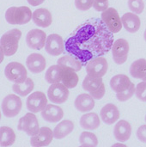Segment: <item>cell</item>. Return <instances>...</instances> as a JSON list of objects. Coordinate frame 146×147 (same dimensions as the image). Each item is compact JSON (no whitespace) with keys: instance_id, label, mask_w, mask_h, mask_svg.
<instances>
[{"instance_id":"obj_1","label":"cell","mask_w":146,"mask_h":147,"mask_svg":"<svg viewBox=\"0 0 146 147\" xmlns=\"http://www.w3.org/2000/svg\"><path fill=\"white\" fill-rule=\"evenodd\" d=\"M114 34L102 18H90L78 26L65 41V50L81 61L83 65L111 51Z\"/></svg>"},{"instance_id":"obj_2","label":"cell","mask_w":146,"mask_h":147,"mask_svg":"<svg viewBox=\"0 0 146 147\" xmlns=\"http://www.w3.org/2000/svg\"><path fill=\"white\" fill-rule=\"evenodd\" d=\"M21 37L22 32L18 28H13L11 30H9L2 35L0 40L2 53L1 61L3 60V54L5 56H12L17 52Z\"/></svg>"},{"instance_id":"obj_3","label":"cell","mask_w":146,"mask_h":147,"mask_svg":"<svg viewBox=\"0 0 146 147\" xmlns=\"http://www.w3.org/2000/svg\"><path fill=\"white\" fill-rule=\"evenodd\" d=\"M33 17L31 9L27 6L10 7L5 12V19L9 24L23 25L30 22Z\"/></svg>"},{"instance_id":"obj_4","label":"cell","mask_w":146,"mask_h":147,"mask_svg":"<svg viewBox=\"0 0 146 147\" xmlns=\"http://www.w3.org/2000/svg\"><path fill=\"white\" fill-rule=\"evenodd\" d=\"M82 86L85 91L89 92V95L96 100L102 99L106 92L105 85L102 78L92 77L87 74L83 81Z\"/></svg>"},{"instance_id":"obj_5","label":"cell","mask_w":146,"mask_h":147,"mask_svg":"<svg viewBox=\"0 0 146 147\" xmlns=\"http://www.w3.org/2000/svg\"><path fill=\"white\" fill-rule=\"evenodd\" d=\"M6 78L14 84H22L28 78V72L23 65L18 62L9 63L4 70Z\"/></svg>"},{"instance_id":"obj_6","label":"cell","mask_w":146,"mask_h":147,"mask_svg":"<svg viewBox=\"0 0 146 147\" xmlns=\"http://www.w3.org/2000/svg\"><path fill=\"white\" fill-rule=\"evenodd\" d=\"M22 106V100L18 96L9 94L2 102V111L5 117L13 118L20 113Z\"/></svg>"},{"instance_id":"obj_7","label":"cell","mask_w":146,"mask_h":147,"mask_svg":"<svg viewBox=\"0 0 146 147\" xmlns=\"http://www.w3.org/2000/svg\"><path fill=\"white\" fill-rule=\"evenodd\" d=\"M101 18L103 21V22L106 24L108 28L113 34L119 33L121 30L123 26L122 20L119 16L118 11L114 8L108 7L106 10H104L102 13Z\"/></svg>"},{"instance_id":"obj_8","label":"cell","mask_w":146,"mask_h":147,"mask_svg":"<svg viewBox=\"0 0 146 147\" xmlns=\"http://www.w3.org/2000/svg\"><path fill=\"white\" fill-rule=\"evenodd\" d=\"M70 92L63 83H56L50 85L47 90L48 99L55 104H61L67 101Z\"/></svg>"},{"instance_id":"obj_9","label":"cell","mask_w":146,"mask_h":147,"mask_svg":"<svg viewBox=\"0 0 146 147\" xmlns=\"http://www.w3.org/2000/svg\"><path fill=\"white\" fill-rule=\"evenodd\" d=\"M18 130L23 131L28 136H34L40 131V125L35 116L34 113H27L24 116H22L18 122L17 126Z\"/></svg>"},{"instance_id":"obj_10","label":"cell","mask_w":146,"mask_h":147,"mask_svg":"<svg viewBox=\"0 0 146 147\" xmlns=\"http://www.w3.org/2000/svg\"><path fill=\"white\" fill-rule=\"evenodd\" d=\"M85 66L88 75L98 78H102L104 75H106L108 69V61L102 56L90 59Z\"/></svg>"},{"instance_id":"obj_11","label":"cell","mask_w":146,"mask_h":147,"mask_svg":"<svg viewBox=\"0 0 146 147\" xmlns=\"http://www.w3.org/2000/svg\"><path fill=\"white\" fill-rule=\"evenodd\" d=\"M129 43L126 40L118 39L114 40L111 51L113 59L117 65H122L126 61L129 53Z\"/></svg>"},{"instance_id":"obj_12","label":"cell","mask_w":146,"mask_h":147,"mask_svg":"<svg viewBox=\"0 0 146 147\" xmlns=\"http://www.w3.org/2000/svg\"><path fill=\"white\" fill-rule=\"evenodd\" d=\"M47 98L41 91L33 92L27 98V109L32 113H39L46 109L47 106Z\"/></svg>"},{"instance_id":"obj_13","label":"cell","mask_w":146,"mask_h":147,"mask_svg":"<svg viewBox=\"0 0 146 147\" xmlns=\"http://www.w3.org/2000/svg\"><path fill=\"white\" fill-rule=\"evenodd\" d=\"M45 49L48 54L52 56H59L65 51V45L59 34H51L46 38Z\"/></svg>"},{"instance_id":"obj_14","label":"cell","mask_w":146,"mask_h":147,"mask_svg":"<svg viewBox=\"0 0 146 147\" xmlns=\"http://www.w3.org/2000/svg\"><path fill=\"white\" fill-rule=\"evenodd\" d=\"M46 34L44 31L40 29H32L28 31L26 36V43L28 47L34 50H40L46 45Z\"/></svg>"},{"instance_id":"obj_15","label":"cell","mask_w":146,"mask_h":147,"mask_svg":"<svg viewBox=\"0 0 146 147\" xmlns=\"http://www.w3.org/2000/svg\"><path fill=\"white\" fill-rule=\"evenodd\" d=\"M52 138H54L53 132L49 127H40L38 134L34 136H31L30 144L34 147L47 146L52 142Z\"/></svg>"},{"instance_id":"obj_16","label":"cell","mask_w":146,"mask_h":147,"mask_svg":"<svg viewBox=\"0 0 146 147\" xmlns=\"http://www.w3.org/2000/svg\"><path fill=\"white\" fill-rule=\"evenodd\" d=\"M120 111L118 108L113 103L106 104L100 112L102 121L107 125H113L120 119Z\"/></svg>"},{"instance_id":"obj_17","label":"cell","mask_w":146,"mask_h":147,"mask_svg":"<svg viewBox=\"0 0 146 147\" xmlns=\"http://www.w3.org/2000/svg\"><path fill=\"white\" fill-rule=\"evenodd\" d=\"M28 69L32 73H40L46 69V62L43 55L40 53H31L26 60Z\"/></svg>"},{"instance_id":"obj_18","label":"cell","mask_w":146,"mask_h":147,"mask_svg":"<svg viewBox=\"0 0 146 147\" xmlns=\"http://www.w3.org/2000/svg\"><path fill=\"white\" fill-rule=\"evenodd\" d=\"M131 134L132 127L128 121L120 120L115 124L114 128V135L116 140L120 142H126L130 139Z\"/></svg>"},{"instance_id":"obj_19","label":"cell","mask_w":146,"mask_h":147,"mask_svg":"<svg viewBox=\"0 0 146 147\" xmlns=\"http://www.w3.org/2000/svg\"><path fill=\"white\" fill-rule=\"evenodd\" d=\"M41 116L46 121L54 123L62 120L64 116V111L59 106L47 104L46 109L41 111Z\"/></svg>"},{"instance_id":"obj_20","label":"cell","mask_w":146,"mask_h":147,"mask_svg":"<svg viewBox=\"0 0 146 147\" xmlns=\"http://www.w3.org/2000/svg\"><path fill=\"white\" fill-rule=\"evenodd\" d=\"M35 25L40 28H47L52 22V16L51 12L44 8H40L33 12L32 17Z\"/></svg>"},{"instance_id":"obj_21","label":"cell","mask_w":146,"mask_h":147,"mask_svg":"<svg viewBox=\"0 0 146 147\" xmlns=\"http://www.w3.org/2000/svg\"><path fill=\"white\" fill-rule=\"evenodd\" d=\"M121 20L125 29L129 33H136L139 30L141 21L138 14H135L133 12L125 13L122 16Z\"/></svg>"},{"instance_id":"obj_22","label":"cell","mask_w":146,"mask_h":147,"mask_svg":"<svg viewBox=\"0 0 146 147\" xmlns=\"http://www.w3.org/2000/svg\"><path fill=\"white\" fill-rule=\"evenodd\" d=\"M75 108L81 113H87L95 108V99L89 94H80L74 102Z\"/></svg>"},{"instance_id":"obj_23","label":"cell","mask_w":146,"mask_h":147,"mask_svg":"<svg viewBox=\"0 0 146 147\" xmlns=\"http://www.w3.org/2000/svg\"><path fill=\"white\" fill-rule=\"evenodd\" d=\"M132 81L130 78L125 74H118L113 77L110 80V86L111 89L116 92L120 93L126 90L132 84Z\"/></svg>"},{"instance_id":"obj_24","label":"cell","mask_w":146,"mask_h":147,"mask_svg":"<svg viewBox=\"0 0 146 147\" xmlns=\"http://www.w3.org/2000/svg\"><path fill=\"white\" fill-rule=\"evenodd\" d=\"M80 126L85 130H96L100 127L101 120L96 113H87L84 114L80 118Z\"/></svg>"},{"instance_id":"obj_25","label":"cell","mask_w":146,"mask_h":147,"mask_svg":"<svg viewBox=\"0 0 146 147\" xmlns=\"http://www.w3.org/2000/svg\"><path fill=\"white\" fill-rule=\"evenodd\" d=\"M63 74H62V80L61 82L68 88V89H73L75 88L78 84V76L77 74V71L73 70L71 67L68 66H63Z\"/></svg>"},{"instance_id":"obj_26","label":"cell","mask_w":146,"mask_h":147,"mask_svg":"<svg viewBox=\"0 0 146 147\" xmlns=\"http://www.w3.org/2000/svg\"><path fill=\"white\" fill-rule=\"evenodd\" d=\"M74 129V124L71 121L65 120L59 122L53 130L54 138L57 140H62L69 135Z\"/></svg>"},{"instance_id":"obj_27","label":"cell","mask_w":146,"mask_h":147,"mask_svg":"<svg viewBox=\"0 0 146 147\" xmlns=\"http://www.w3.org/2000/svg\"><path fill=\"white\" fill-rule=\"evenodd\" d=\"M130 74L137 79H144L146 77V59H139L133 62L130 66Z\"/></svg>"},{"instance_id":"obj_28","label":"cell","mask_w":146,"mask_h":147,"mask_svg":"<svg viewBox=\"0 0 146 147\" xmlns=\"http://www.w3.org/2000/svg\"><path fill=\"white\" fill-rule=\"evenodd\" d=\"M63 68L59 65H54L50 66L45 74V79L48 84H56L59 83L62 80Z\"/></svg>"},{"instance_id":"obj_29","label":"cell","mask_w":146,"mask_h":147,"mask_svg":"<svg viewBox=\"0 0 146 147\" xmlns=\"http://www.w3.org/2000/svg\"><path fill=\"white\" fill-rule=\"evenodd\" d=\"M34 88V81L28 78L25 82L22 84H14L12 85V90L20 96H26L30 94Z\"/></svg>"},{"instance_id":"obj_30","label":"cell","mask_w":146,"mask_h":147,"mask_svg":"<svg viewBox=\"0 0 146 147\" xmlns=\"http://www.w3.org/2000/svg\"><path fill=\"white\" fill-rule=\"evenodd\" d=\"M15 141V134L9 127H1L0 128V145L1 146H12Z\"/></svg>"},{"instance_id":"obj_31","label":"cell","mask_w":146,"mask_h":147,"mask_svg":"<svg viewBox=\"0 0 146 147\" xmlns=\"http://www.w3.org/2000/svg\"><path fill=\"white\" fill-rule=\"evenodd\" d=\"M58 65L63 66H68L75 70L76 71H80L83 67V64L76 57L71 54H66L58 59Z\"/></svg>"},{"instance_id":"obj_32","label":"cell","mask_w":146,"mask_h":147,"mask_svg":"<svg viewBox=\"0 0 146 147\" xmlns=\"http://www.w3.org/2000/svg\"><path fill=\"white\" fill-rule=\"evenodd\" d=\"M79 144L82 146H97L98 140L95 134L91 132H83L79 137Z\"/></svg>"},{"instance_id":"obj_33","label":"cell","mask_w":146,"mask_h":147,"mask_svg":"<svg viewBox=\"0 0 146 147\" xmlns=\"http://www.w3.org/2000/svg\"><path fill=\"white\" fill-rule=\"evenodd\" d=\"M135 91H136L135 85L133 83H132L131 86L126 90L120 92V93H116V97L120 102H126L133 96V95L135 94Z\"/></svg>"},{"instance_id":"obj_34","label":"cell","mask_w":146,"mask_h":147,"mask_svg":"<svg viewBox=\"0 0 146 147\" xmlns=\"http://www.w3.org/2000/svg\"><path fill=\"white\" fill-rule=\"evenodd\" d=\"M128 8L135 14H141L145 9V3L143 0H128Z\"/></svg>"},{"instance_id":"obj_35","label":"cell","mask_w":146,"mask_h":147,"mask_svg":"<svg viewBox=\"0 0 146 147\" xmlns=\"http://www.w3.org/2000/svg\"><path fill=\"white\" fill-rule=\"evenodd\" d=\"M135 95L137 98L142 102H146V82H141L137 84L136 86V91Z\"/></svg>"},{"instance_id":"obj_36","label":"cell","mask_w":146,"mask_h":147,"mask_svg":"<svg viewBox=\"0 0 146 147\" xmlns=\"http://www.w3.org/2000/svg\"><path fill=\"white\" fill-rule=\"evenodd\" d=\"M94 3V0H75L76 8L79 10H88L89 9Z\"/></svg>"},{"instance_id":"obj_37","label":"cell","mask_w":146,"mask_h":147,"mask_svg":"<svg viewBox=\"0 0 146 147\" xmlns=\"http://www.w3.org/2000/svg\"><path fill=\"white\" fill-rule=\"evenodd\" d=\"M108 0H94L93 7L96 11L103 12L108 8Z\"/></svg>"},{"instance_id":"obj_38","label":"cell","mask_w":146,"mask_h":147,"mask_svg":"<svg viewBox=\"0 0 146 147\" xmlns=\"http://www.w3.org/2000/svg\"><path fill=\"white\" fill-rule=\"evenodd\" d=\"M137 137L139 140L143 143H146V125H142L137 131Z\"/></svg>"},{"instance_id":"obj_39","label":"cell","mask_w":146,"mask_h":147,"mask_svg":"<svg viewBox=\"0 0 146 147\" xmlns=\"http://www.w3.org/2000/svg\"><path fill=\"white\" fill-rule=\"evenodd\" d=\"M27 1L32 6H38V5L41 4L42 3H44L45 0H27Z\"/></svg>"},{"instance_id":"obj_40","label":"cell","mask_w":146,"mask_h":147,"mask_svg":"<svg viewBox=\"0 0 146 147\" xmlns=\"http://www.w3.org/2000/svg\"><path fill=\"white\" fill-rule=\"evenodd\" d=\"M122 142H120V143H118V144H114L113 146H126L125 145H123V144H121Z\"/></svg>"},{"instance_id":"obj_41","label":"cell","mask_w":146,"mask_h":147,"mask_svg":"<svg viewBox=\"0 0 146 147\" xmlns=\"http://www.w3.org/2000/svg\"><path fill=\"white\" fill-rule=\"evenodd\" d=\"M144 39H145V40L146 41V29L145 30V33H144Z\"/></svg>"},{"instance_id":"obj_42","label":"cell","mask_w":146,"mask_h":147,"mask_svg":"<svg viewBox=\"0 0 146 147\" xmlns=\"http://www.w3.org/2000/svg\"><path fill=\"white\" fill-rule=\"evenodd\" d=\"M143 81H145V82H146V77L145 78H144V79H143Z\"/></svg>"},{"instance_id":"obj_43","label":"cell","mask_w":146,"mask_h":147,"mask_svg":"<svg viewBox=\"0 0 146 147\" xmlns=\"http://www.w3.org/2000/svg\"><path fill=\"white\" fill-rule=\"evenodd\" d=\"M145 121H146V115H145Z\"/></svg>"}]
</instances>
